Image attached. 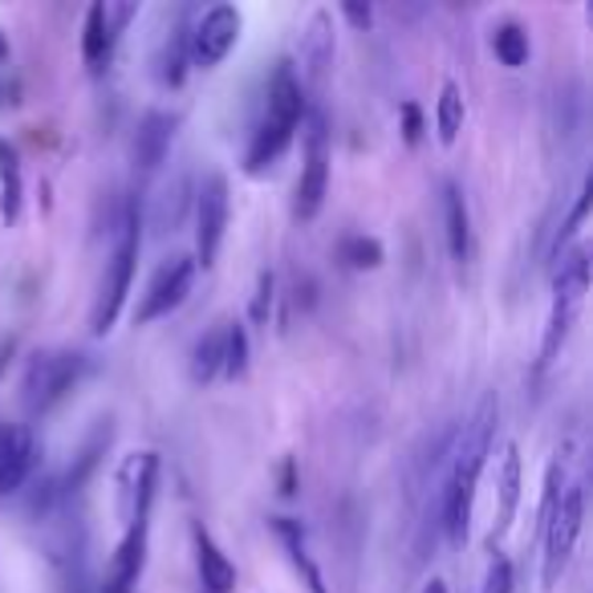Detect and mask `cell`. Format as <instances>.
I'll return each mask as SVG.
<instances>
[{"label":"cell","instance_id":"6da1fadb","mask_svg":"<svg viewBox=\"0 0 593 593\" xmlns=\"http://www.w3.org/2000/svg\"><path fill=\"white\" fill-rule=\"evenodd\" d=\"M496 423H500V403L496 394H488L476 415L467 419L464 427L452 431V443L440 459V484H435V496H431V508L440 517V529L447 532L452 544L467 541V529H472V508H476V484L484 476V464H488V452H493V435Z\"/></svg>","mask_w":593,"mask_h":593},{"label":"cell","instance_id":"7a4b0ae2","mask_svg":"<svg viewBox=\"0 0 593 593\" xmlns=\"http://www.w3.org/2000/svg\"><path fill=\"white\" fill-rule=\"evenodd\" d=\"M309 114V102H305V86L297 82V70L293 65H277V74L268 82L265 94V114L253 130V142L244 151V171L248 176H261L273 163L285 159V151L297 139V127L305 123Z\"/></svg>","mask_w":593,"mask_h":593},{"label":"cell","instance_id":"3957f363","mask_svg":"<svg viewBox=\"0 0 593 593\" xmlns=\"http://www.w3.org/2000/svg\"><path fill=\"white\" fill-rule=\"evenodd\" d=\"M139 208L127 203L123 208V220H118V241H114V253H110V265H106V277H102V293H98V305H94V317H89V329H94V338H106L123 314V305H127V293L135 285V268H139V244H142V232H139Z\"/></svg>","mask_w":593,"mask_h":593},{"label":"cell","instance_id":"277c9868","mask_svg":"<svg viewBox=\"0 0 593 593\" xmlns=\"http://www.w3.org/2000/svg\"><path fill=\"white\" fill-rule=\"evenodd\" d=\"M585 293H590V248L578 244L553 268V305H549V326H544L541 341V370L553 367L561 346L569 341L573 321H578L581 305H585Z\"/></svg>","mask_w":593,"mask_h":593},{"label":"cell","instance_id":"5b68a950","mask_svg":"<svg viewBox=\"0 0 593 593\" xmlns=\"http://www.w3.org/2000/svg\"><path fill=\"white\" fill-rule=\"evenodd\" d=\"M86 374V353L77 350H41L29 358L25 374H21V406L29 419L50 415L65 394L74 391Z\"/></svg>","mask_w":593,"mask_h":593},{"label":"cell","instance_id":"8992f818","mask_svg":"<svg viewBox=\"0 0 593 593\" xmlns=\"http://www.w3.org/2000/svg\"><path fill=\"white\" fill-rule=\"evenodd\" d=\"M581 525H585V493L581 484H565V496L557 505V517L541 537V590H557V581L565 578L573 549H578Z\"/></svg>","mask_w":593,"mask_h":593},{"label":"cell","instance_id":"52a82bcc","mask_svg":"<svg viewBox=\"0 0 593 593\" xmlns=\"http://www.w3.org/2000/svg\"><path fill=\"white\" fill-rule=\"evenodd\" d=\"M329 191V127L326 114H305V155H301V179H297V220H314L326 203Z\"/></svg>","mask_w":593,"mask_h":593},{"label":"cell","instance_id":"ba28073f","mask_svg":"<svg viewBox=\"0 0 593 593\" xmlns=\"http://www.w3.org/2000/svg\"><path fill=\"white\" fill-rule=\"evenodd\" d=\"M191 285H195V261L188 253H171L167 261H159V268L151 273V280H147V289L139 297L135 326H151L159 317L176 314L179 305L188 301Z\"/></svg>","mask_w":593,"mask_h":593},{"label":"cell","instance_id":"9c48e42d","mask_svg":"<svg viewBox=\"0 0 593 593\" xmlns=\"http://www.w3.org/2000/svg\"><path fill=\"white\" fill-rule=\"evenodd\" d=\"M241 29H244V17H241L236 4H227L224 0V4L203 9V13L195 17V25H191V33H188L191 65H195V70H215L227 53L236 50Z\"/></svg>","mask_w":593,"mask_h":593},{"label":"cell","instance_id":"30bf717a","mask_svg":"<svg viewBox=\"0 0 593 593\" xmlns=\"http://www.w3.org/2000/svg\"><path fill=\"white\" fill-rule=\"evenodd\" d=\"M155 484H159V455L155 452L123 455V464H118V472H114V508H118L123 529L135 525V520L151 517Z\"/></svg>","mask_w":593,"mask_h":593},{"label":"cell","instance_id":"8fae6325","mask_svg":"<svg viewBox=\"0 0 593 593\" xmlns=\"http://www.w3.org/2000/svg\"><path fill=\"white\" fill-rule=\"evenodd\" d=\"M195 268H212L215 256H220V244H224L227 232V179L220 171H208L195 188Z\"/></svg>","mask_w":593,"mask_h":593},{"label":"cell","instance_id":"7c38bea8","mask_svg":"<svg viewBox=\"0 0 593 593\" xmlns=\"http://www.w3.org/2000/svg\"><path fill=\"white\" fill-rule=\"evenodd\" d=\"M38 467V435L29 423H4L0 427V496H13Z\"/></svg>","mask_w":593,"mask_h":593},{"label":"cell","instance_id":"4fadbf2b","mask_svg":"<svg viewBox=\"0 0 593 593\" xmlns=\"http://www.w3.org/2000/svg\"><path fill=\"white\" fill-rule=\"evenodd\" d=\"M147 529H151V517L127 525L123 541L114 549L110 565H106V578H102V593H135L142 578V565H147Z\"/></svg>","mask_w":593,"mask_h":593},{"label":"cell","instance_id":"5bb4252c","mask_svg":"<svg viewBox=\"0 0 593 593\" xmlns=\"http://www.w3.org/2000/svg\"><path fill=\"white\" fill-rule=\"evenodd\" d=\"M297 53H301V65H293V70H301L297 82L317 89L329 77V65H333V53H338L333 17H329L326 9H317V13L309 17V25H305V33H301V50Z\"/></svg>","mask_w":593,"mask_h":593},{"label":"cell","instance_id":"9a60e30c","mask_svg":"<svg viewBox=\"0 0 593 593\" xmlns=\"http://www.w3.org/2000/svg\"><path fill=\"white\" fill-rule=\"evenodd\" d=\"M496 520L493 529H488V553H500V541L508 537L512 529V520L520 512V447L517 443H508L505 455H500V467H496Z\"/></svg>","mask_w":593,"mask_h":593},{"label":"cell","instance_id":"2e32d148","mask_svg":"<svg viewBox=\"0 0 593 593\" xmlns=\"http://www.w3.org/2000/svg\"><path fill=\"white\" fill-rule=\"evenodd\" d=\"M268 529H273V537L280 541V549H285V557H289L293 573H297V581L305 585V593H329L326 590V578H321V569H317L314 553H309V541H305V525L293 517H273L268 520Z\"/></svg>","mask_w":593,"mask_h":593},{"label":"cell","instance_id":"e0dca14e","mask_svg":"<svg viewBox=\"0 0 593 593\" xmlns=\"http://www.w3.org/2000/svg\"><path fill=\"white\" fill-rule=\"evenodd\" d=\"M176 127H179L176 114H163V110L142 114L139 130H135V167H139V171H155V167L167 163Z\"/></svg>","mask_w":593,"mask_h":593},{"label":"cell","instance_id":"ac0fdd59","mask_svg":"<svg viewBox=\"0 0 593 593\" xmlns=\"http://www.w3.org/2000/svg\"><path fill=\"white\" fill-rule=\"evenodd\" d=\"M195 537V569H200V585L208 593H232L236 590V565L227 561V553L215 544V537L203 525L191 529Z\"/></svg>","mask_w":593,"mask_h":593},{"label":"cell","instance_id":"d6986e66","mask_svg":"<svg viewBox=\"0 0 593 593\" xmlns=\"http://www.w3.org/2000/svg\"><path fill=\"white\" fill-rule=\"evenodd\" d=\"M191 200H195V188H191V179L179 171L176 179H167L163 188L155 191V203H151V227L163 236V232H176L183 224V215H188Z\"/></svg>","mask_w":593,"mask_h":593},{"label":"cell","instance_id":"ffe728a7","mask_svg":"<svg viewBox=\"0 0 593 593\" xmlns=\"http://www.w3.org/2000/svg\"><path fill=\"white\" fill-rule=\"evenodd\" d=\"M443 224H447V248L455 265L472 261V215L459 183H443Z\"/></svg>","mask_w":593,"mask_h":593},{"label":"cell","instance_id":"44dd1931","mask_svg":"<svg viewBox=\"0 0 593 593\" xmlns=\"http://www.w3.org/2000/svg\"><path fill=\"white\" fill-rule=\"evenodd\" d=\"M114 45H118V33H114L106 13H102V0H94L86 9V25H82V57H86L89 70H102L110 62Z\"/></svg>","mask_w":593,"mask_h":593},{"label":"cell","instance_id":"7402d4cb","mask_svg":"<svg viewBox=\"0 0 593 593\" xmlns=\"http://www.w3.org/2000/svg\"><path fill=\"white\" fill-rule=\"evenodd\" d=\"M188 33H191L188 21H176L171 33L163 38V45H159V82L171 89H179L183 86V77H188V65H191Z\"/></svg>","mask_w":593,"mask_h":593},{"label":"cell","instance_id":"603a6c76","mask_svg":"<svg viewBox=\"0 0 593 593\" xmlns=\"http://www.w3.org/2000/svg\"><path fill=\"white\" fill-rule=\"evenodd\" d=\"M21 195H25V183H21V159L9 142L0 139V220L4 224H17L21 215Z\"/></svg>","mask_w":593,"mask_h":593},{"label":"cell","instance_id":"cb8c5ba5","mask_svg":"<svg viewBox=\"0 0 593 593\" xmlns=\"http://www.w3.org/2000/svg\"><path fill=\"white\" fill-rule=\"evenodd\" d=\"M224 370V326L208 329L200 341H195V350H191V382L195 386H208Z\"/></svg>","mask_w":593,"mask_h":593},{"label":"cell","instance_id":"d4e9b609","mask_svg":"<svg viewBox=\"0 0 593 593\" xmlns=\"http://www.w3.org/2000/svg\"><path fill=\"white\" fill-rule=\"evenodd\" d=\"M464 89L455 82H443L440 102H435V130H440L443 147H455L459 142V130H464Z\"/></svg>","mask_w":593,"mask_h":593},{"label":"cell","instance_id":"484cf974","mask_svg":"<svg viewBox=\"0 0 593 593\" xmlns=\"http://www.w3.org/2000/svg\"><path fill=\"white\" fill-rule=\"evenodd\" d=\"M106 443H110V423L94 431V435L86 440V447L77 452V459L70 464V472H65V480H62V496H65V500H70V496H74L77 488L89 480V476H94V467H98L102 452H106Z\"/></svg>","mask_w":593,"mask_h":593},{"label":"cell","instance_id":"4316f807","mask_svg":"<svg viewBox=\"0 0 593 593\" xmlns=\"http://www.w3.org/2000/svg\"><path fill=\"white\" fill-rule=\"evenodd\" d=\"M493 53H496V62L508 65V70H520V65H529V33L517 25V21H505V25L496 29L493 33Z\"/></svg>","mask_w":593,"mask_h":593},{"label":"cell","instance_id":"83f0119b","mask_svg":"<svg viewBox=\"0 0 593 593\" xmlns=\"http://www.w3.org/2000/svg\"><path fill=\"white\" fill-rule=\"evenodd\" d=\"M590 200H593V179L585 176V179H581L578 203H573V208H569V215L561 220V227H557V236H553V248H549L553 265L569 253V241H573V236L581 232V224H585V215H590Z\"/></svg>","mask_w":593,"mask_h":593},{"label":"cell","instance_id":"f1b7e54d","mask_svg":"<svg viewBox=\"0 0 593 593\" xmlns=\"http://www.w3.org/2000/svg\"><path fill=\"white\" fill-rule=\"evenodd\" d=\"M338 256L353 273H370V268H379L382 261H386V248H382V241H374V236H346Z\"/></svg>","mask_w":593,"mask_h":593},{"label":"cell","instance_id":"f546056e","mask_svg":"<svg viewBox=\"0 0 593 593\" xmlns=\"http://www.w3.org/2000/svg\"><path fill=\"white\" fill-rule=\"evenodd\" d=\"M224 379H244L248 374V329L241 321H227L224 326Z\"/></svg>","mask_w":593,"mask_h":593},{"label":"cell","instance_id":"4dcf8cb0","mask_svg":"<svg viewBox=\"0 0 593 593\" xmlns=\"http://www.w3.org/2000/svg\"><path fill=\"white\" fill-rule=\"evenodd\" d=\"M561 496H565V464H549V472H544V488H541V508H537V541L544 537L549 520L557 517Z\"/></svg>","mask_w":593,"mask_h":593},{"label":"cell","instance_id":"1f68e13d","mask_svg":"<svg viewBox=\"0 0 593 593\" xmlns=\"http://www.w3.org/2000/svg\"><path fill=\"white\" fill-rule=\"evenodd\" d=\"M273 301H277V277L273 273H261L256 277V293H253V309H248V317H253L256 326H268V314H273Z\"/></svg>","mask_w":593,"mask_h":593},{"label":"cell","instance_id":"d6a6232c","mask_svg":"<svg viewBox=\"0 0 593 593\" xmlns=\"http://www.w3.org/2000/svg\"><path fill=\"white\" fill-rule=\"evenodd\" d=\"M512 585H517L512 561L496 553L493 561H488V573H484V590H480V593H512Z\"/></svg>","mask_w":593,"mask_h":593},{"label":"cell","instance_id":"836d02e7","mask_svg":"<svg viewBox=\"0 0 593 593\" xmlns=\"http://www.w3.org/2000/svg\"><path fill=\"white\" fill-rule=\"evenodd\" d=\"M423 130H427V123H423L419 102H403V139H406V147H419V142H423Z\"/></svg>","mask_w":593,"mask_h":593},{"label":"cell","instance_id":"e575fe53","mask_svg":"<svg viewBox=\"0 0 593 593\" xmlns=\"http://www.w3.org/2000/svg\"><path fill=\"white\" fill-rule=\"evenodd\" d=\"M341 17H346L353 29H370V21H374V9H370V4H341Z\"/></svg>","mask_w":593,"mask_h":593},{"label":"cell","instance_id":"d590c367","mask_svg":"<svg viewBox=\"0 0 593 593\" xmlns=\"http://www.w3.org/2000/svg\"><path fill=\"white\" fill-rule=\"evenodd\" d=\"M293 472H297V467H293V459H285V464H280V496L297 493V476H293Z\"/></svg>","mask_w":593,"mask_h":593},{"label":"cell","instance_id":"8d00e7d4","mask_svg":"<svg viewBox=\"0 0 593 593\" xmlns=\"http://www.w3.org/2000/svg\"><path fill=\"white\" fill-rule=\"evenodd\" d=\"M423 593H447V585H443L440 578H431L427 585H423Z\"/></svg>","mask_w":593,"mask_h":593},{"label":"cell","instance_id":"74e56055","mask_svg":"<svg viewBox=\"0 0 593 593\" xmlns=\"http://www.w3.org/2000/svg\"><path fill=\"white\" fill-rule=\"evenodd\" d=\"M9 62V38H4V33H0V65Z\"/></svg>","mask_w":593,"mask_h":593},{"label":"cell","instance_id":"f35d334b","mask_svg":"<svg viewBox=\"0 0 593 593\" xmlns=\"http://www.w3.org/2000/svg\"><path fill=\"white\" fill-rule=\"evenodd\" d=\"M0 106H4V89H0Z\"/></svg>","mask_w":593,"mask_h":593}]
</instances>
